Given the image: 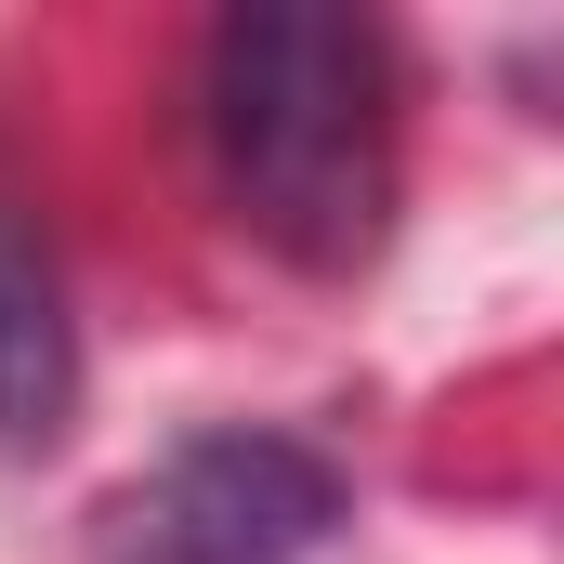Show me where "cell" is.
<instances>
[{
  "mask_svg": "<svg viewBox=\"0 0 564 564\" xmlns=\"http://www.w3.org/2000/svg\"><path fill=\"white\" fill-rule=\"evenodd\" d=\"M197 144L237 237H263L302 276H355L394 237L408 184L394 40L341 0H237L197 53Z\"/></svg>",
  "mask_w": 564,
  "mask_h": 564,
  "instance_id": "1",
  "label": "cell"
},
{
  "mask_svg": "<svg viewBox=\"0 0 564 564\" xmlns=\"http://www.w3.org/2000/svg\"><path fill=\"white\" fill-rule=\"evenodd\" d=\"M355 512V473L276 421L184 433L171 459H144L132 486L93 512V564H302Z\"/></svg>",
  "mask_w": 564,
  "mask_h": 564,
  "instance_id": "2",
  "label": "cell"
},
{
  "mask_svg": "<svg viewBox=\"0 0 564 564\" xmlns=\"http://www.w3.org/2000/svg\"><path fill=\"white\" fill-rule=\"evenodd\" d=\"M79 408V315H66V276H53V250L13 224V197H0V446L26 459V446H53Z\"/></svg>",
  "mask_w": 564,
  "mask_h": 564,
  "instance_id": "3",
  "label": "cell"
}]
</instances>
